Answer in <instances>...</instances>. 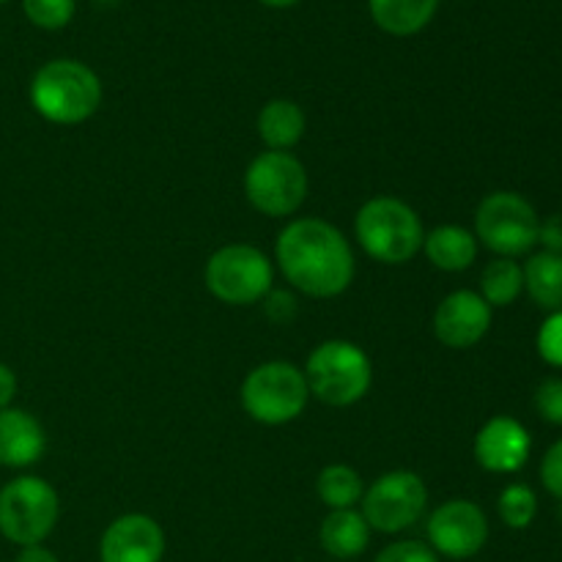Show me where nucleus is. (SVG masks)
Returning a JSON list of instances; mask_svg holds the SVG:
<instances>
[{
    "label": "nucleus",
    "mask_w": 562,
    "mask_h": 562,
    "mask_svg": "<svg viewBox=\"0 0 562 562\" xmlns=\"http://www.w3.org/2000/svg\"><path fill=\"white\" fill-rule=\"evenodd\" d=\"M283 278L313 300L340 296L355 280V252L333 223L302 217L285 225L274 245Z\"/></svg>",
    "instance_id": "obj_1"
},
{
    "label": "nucleus",
    "mask_w": 562,
    "mask_h": 562,
    "mask_svg": "<svg viewBox=\"0 0 562 562\" xmlns=\"http://www.w3.org/2000/svg\"><path fill=\"white\" fill-rule=\"evenodd\" d=\"M31 104L49 124H82L102 104V80L82 60H49L33 75Z\"/></svg>",
    "instance_id": "obj_2"
},
{
    "label": "nucleus",
    "mask_w": 562,
    "mask_h": 562,
    "mask_svg": "<svg viewBox=\"0 0 562 562\" xmlns=\"http://www.w3.org/2000/svg\"><path fill=\"white\" fill-rule=\"evenodd\" d=\"M355 234L373 261L390 263V267L412 261L423 250V239H426L415 209L390 195L362 203L355 220Z\"/></svg>",
    "instance_id": "obj_3"
},
{
    "label": "nucleus",
    "mask_w": 562,
    "mask_h": 562,
    "mask_svg": "<svg viewBox=\"0 0 562 562\" xmlns=\"http://www.w3.org/2000/svg\"><path fill=\"white\" fill-rule=\"evenodd\" d=\"M305 382L311 395L327 406H351L371 390L373 366L366 351L349 340H327L307 357Z\"/></svg>",
    "instance_id": "obj_4"
},
{
    "label": "nucleus",
    "mask_w": 562,
    "mask_h": 562,
    "mask_svg": "<svg viewBox=\"0 0 562 562\" xmlns=\"http://www.w3.org/2000/svg\"><path fill=\"white\" fill-rule=\"evenodd\" d=\"M60 516L58 492L36 475H22L0 488V536L16 547H38Z\"/></svg>",
    "instance_id": "obj_5"
},
{
    "label": "nucleus",
    "mask_w": 562,
    "mask_h": 562,
    "mask_svg": "<svg viewBox=\"0 0 562 562\" xmlns=\"http://www.w3.org/2000/svg\"><path fill=\"white\" fill-rule=\"evenodd\" d=\"M311 390L305 373L285 360L263 362L241 384V406L261 426H285L305 412Z\"/></svg>",
    "instance_id": "obj_6"
},
{
    "label": "nucleus",
    "mask_w": 562,
    "mask_h": 562,
    "mask_svg": "<svg viewBox=\"0 0 562 562\" xmlns=\"http://www.w3.org/2000/svg\"><path fill=\"white\" fill-rule=\"evenodd\" d=\"M203 283L225 305H256L272 291L274 267L258 247H220L203 269Z\"/></svg>",
    "instance_id": "obj_7"
},
{
    "label": "nucleus",
    "mask_w": 562,
    "mask_h": 562,
    "mask_svg": "<svg viewBox=\"0 0 562 562\" xmlns=\"http://www.w3.org/2000/svg\"><path fill=\"white\" fill-rule=\"evenodd\" d=\"M245 195L267 217H289L307 198V170L294 154L263 151L247 165Z\"/></svg>",
    "instance_id": "obj_8"
},
{
    "label": "nucleus",
    "mask_w": 562,
    "mask_h": 562,
    "mask_svg": "<svg viewBox=\"0 0 562 562\" xmlns=\"http://www.w3.org/2000/svg\"><path fill=\"white\" fill-rule=\"evenodd\" d=\"M536 209L519 192H492L481 201L475 212V239L499 258H516L538 245Z\"/></svg>",
    "instance_id": "obj_9"
},
{
    "label": "nucleus",
    "mask_w": 562,
    "mask_h": 562,
    "mask_svg": "<svg viewBox=\"0 0 562 562\" xmlns=\"http://www.w3.org/2000/svg\"><path fill=\"white\" fill-rule=\"evenodd\" d=\"M426 503L428 488L423 477L415 475V472L395 470L376 477L366 488L360 514L366 516L371 530L395 536V532L409 530L412 525L420 521V516L426 514Z\"/></svg>",
    "instance_id": "obj_10"
},
{
    "label": "nucleus",
    "mask_w": 562,
    "mask_h": 562,
    "mask_svg": "<svg viewBox=\"0 0 562 562\" xmlns=\"http://www.w3.org/2000/svg\"><path fill=\"white\" fill-rule=\"evenodd\" d=\"M428 543L437 554L467 560L488 541L486 514L470 499H448L428 516Z\"/></svg>",
    "instance_id": "obj_11"
},
{
    "label": "nucleus",
    "mask_w": 562,
    "mask_h": 562,
    "mask_svg": "<svg viewBox=\"0 0 562 562\" xmlns=\"http://www.w3.org/2000/svg\"><path fill=\"white\" fill-rule=\"evenodd\" d=\"M492 327V305L477 291H453L434 311V335L448 349H472Z\"/></svg>",
    "instance_id": "obj_12"
},
{
    "label": "nucleus",
    "mask_w": 562,
    "mask_h": 562,
    "mask_svg": "<svg viewBox=\"0 0 562 562\" xmlns=\"http://www.w3.org/2000/svg\"><path fill=\"white\" fill-rule=\"evenodd\" d=\"M162 558L165 532L146 514L119 516L99 541L102 562H162Z\"/></svg>",
    "instance_id": "obj_13"
},
{
    "label": "nucleus",
    "mask_w": 562,
    "mask_h": 562,
    "mask_svg": "<svg viewBox=\"0 0 562 562\" xmlns=\"http://www.w3.org/2000/svg\"><path fill=\"white\" fill-rule=\"evenodd\" d=\"M530 434L514 417H492L475 437V459L483 470L510 475L530 459Z\"/></svg>",
    "instance_id": "obj_14"
},
{
    "label": "nucleus",
    "mask_w": 562,
    "mask_h": 562,
    "mask_svg": "<svg viewBox=\"0 0 562 562\" xmlns=\"http://www.w3.org/2000/svg\"><path fill=\"white\" fill-rule=\"evenodd\" d=\"M47 450L44 426L25 409L0 412V467L25 470L33 467Z\"/></svg>",
    "instance_id": "obj_15"
},
{
    "label": "nucleus",
    "mask_w": 562,
    "mask_h": 562,
    "mask_svg": "<svg viewBox=\"0 0 562 562\" xmlns=\"http://www.w3.org/2000/svg\"><path fill=\"white\" fill-rule=\"evenodd\" d=\"M318 541L322 549L335 560H355L360 558L371 541V527L366 516L355 508L329 510L318 527Z\"/></svg>",
    "instance_id": "obj_16"
},
{
    "label": "nucleus",
    "mask_w": 562,
    "mask_h": 562,
    "mask_svg": "<svg viewBox=\"0 0 562 562\" xmlns=\"http://www.w3.org/2000/svg\"><path fill=\"white\" fill-rule=\"evenodd\" d=\"M423 252L442 272H464L477 258V239L461 225H439L423 239Z\"/></svg>",
    "instance_id": "obj_17"
},
{
    "label": "nucleus",
    "mask_w": 562,
    "mask_h": 562,
    "mask_svg": "<svg viewBox=\"0 0 562 562\" xmlns=\"http://www.w3.org/2000/svg\"><path fill=\"white\" fill-rule=\"evenodd\" d=\"M305 110L291 99H272L258 113V135L269 151H289L305 137Z\"/></svg>",
    "instance_id": "obj_18"
},
{
    "label": "nucleus",
    "mask_w": 562,
    "mask_h": 562,
    "mask_svg": "<svg viewBox=\"0 0 562 562\" xmlns=\"http://www.w3.org/2000/svg\"><path fill=\"white\" fill-rule=\"evenodd\" d=\"M373 22L390 36H415L439 9V0H368Z\"/></svg>",
    "instance_id": "obj_19"
},
{
    "label": "nucleus",
    "mask_w": 562,
    "mask_h": 562,
    "mask_svg": "<svg viewBox=\"0 0 562 562\" xmlns=\"http://www.w3.org/2000/svg\"><path fill=\"white\" fill-rule=\"evenodd\" d=\"M525 289L538 307L543 311H562V256L538 252L525 263Z\"/></svg>",
    "instance_id": "obj_20"
},
{
    "label": "nucleus",
    "mask_w": 562,
    "mask_h": 562,
    "mask_svg": "<svg viewBox=\"0 0 562 562\" xmlns=\"http://www.w3.org/2000/svg\"><path fill=\"white\" fill-rule=\"evenodd\" d=\"M316 494L329 510H346L355 508L357 503H362L366 483H362L360 472L351 470V467L329 464L318 472Z\"/></svg>",
    "instance_id": "obj_21"
},
{
    "label": "nucleus",
    "mask_w": 562,
    "mask_h": 562,
    "mask_svg": "<svg viewBox=\"0 0 562 562\" xmlns=\"http://www.w3.org/2000/svg\"><path fill=\"white\" fill-rule=\"evenodd\" d=\"M525 291V272L514 258H497L481 274V296L492 307H508Z\"/></svg>",
    "instance_id": "obj_22"
},
{
    "label": "nucleus",
    "mask_w": 562,
    "mask_h": 562,
    "mask_svg": "<svg viewBox=\"0 0 562 562\" xmlns=\"http://www.w3.org/2000/svg\"><path fill=\"white\" fill-rule=\"evenodd\" d=\"M497 508L510 530H527L538 514L536 492L530 486H525V483H514V486H508L499 494Z\"/></svg>",
    "instance_id": "obj_23"
},
{
    "label": "nucleus",
    "mask_w": 562,
    "mask_h": 562,
    "mask_svg": "<svg viewBox=\"0 0 562 562\" xmlns=\"http://www.w3.org/2000/svg\"><path fill=\"white\" fill-rule=\"evenodd\" d=\"M75 0H22V11L27 20L42 31H60L75 16Z\"/></svg>",
    "instance_id": "obj_24"
},
{
    "label": "nucleus",
    "mask_w": 562,
    "mask_h": 562,
    "mask_svg": "<svg viewBox=\"0 0 562 562\" xmlns=\"http://www.w3.org/2000/svg\"><path fill=\"white\" fill-rule=\"evenodd\" d=\"M538 355L549 362V366L562 368V311L552 313L543 322L541 333H538Z\"/></svg>",
    "instance_id": "obj_25"
},
{
    "label": "nucleus",
    "mask_w": 562,
    "mask_h": 562,
    "mask_svg": "<svg viewBox=\"0 0 562 562\" xmlns=\"http://www.w3.org/2000/svg\"><path fill=\"white\" fill-rule=\"evenodd\" d=\"M536 409L552 426H562V379H547L536 390Z\"/></svg>",
    "instance_id": "obj_26"
},
{
    "label": "nucleus",
    "mask_w": 562,
    "mask_h": 562,
    "mask_svg": "<svg viewBox=\"0 0 562 562\" xmlns=\"http://www.w3.org/2000/svg\"><path fill=\"white\" fill-rule=\"evenodd\" d=\"M373 562H439L437 552L423 541H398L376 554Z\"/></svg>",
    "instance_id": "obj_27"
},
{
    "label": "nucleus",
    "mask_w": 562,
    "mask_h": 562,
    "mask_svg": "<svg viewBox=\"0 0 562 562\" xmlns=\"http://www.w3.org/2000/svg\"><path fill=\"white\" fill-rule=\"evenodd\" d=\"M263 313H267V318L272 324H291L296 318V313H300V305H296V296L289 294V291H269L267 296H263Z\"/></svg>",
    "instance_id": "obj_28"
},
{
    "label": "nucleus",
    "mask_w": 562,
    "mask_h": 562,
    "mask_svg": "<svg viewBox=\"0 0 562 562\" xmlns=\"http://www.w3.org/2000/svg\"><path fill=\"white\" fill-rule=\"evenodd\" d=\"M541 481L552 497L562 499V439L547 450L541 464Z\"/></svg>",
    "instance_id": "obj_29"
},
{
    "label": "nucleus",
    "mask_w": 562,
    "mask_h": 562,
    "mask_svg": "<svg viewBox=\"0 0 562 562\" xmlns=\"http://www.w3.org/2000/svg\"><path fill=\"white\" fill-rule=\"evenodd\" d=\"M538 241L547 247V252H554V256H562V214H552L541 223L538 228Z\"/></svg>",
    "instance_id": "obj_30"
},
{
    "label": "nucleus",
    "mask_w": 562,
    "mask_h": 562,
    "mask_svg": "<svg viewBox=\"0 0 562 562\" xmlns=\"http://www.w3.org/2000/svg\"><path fill=\"white\" fill-rule=\"evenodd\" d=\"M16 395V376L5 362H0V412L9 409Z\"/></svg>",
    "instance_id": "obj_31"
},
{
    "label": "nucleus",
    "mask_w": 562,
    "mask_h": 562,
    "mask_svg": "<svg viewBox=\"0 0 562 562\" xmlns=\"http://www.w3.org/2000/svg\"><path fill=\"white\" fill-rule=\"evenodd\" d=\"M14 562H60V560L55 558L47 547H42V543H38V547H22Z\"/></svg>",
    "instance_id": "obj_32"
},
{
    "label": "nucleus",
    "mask_w": 562,
    "mask_h": 562,
    "mask_svg": "<svg viewBox=\"0 0 562 562\" xmlns=\"http://www.w3.org/2000/svg\"><path fill=\"white\" fill-rule=\"evenodd\" d=\"M258 3L269 5V9H289V5L300 3V0H258Z\"/></svg>",
    "instance_id": "obj_33"
},
{
    "label": "nucleus",
    "mask_w": 562,
    "mask_h": 562,
    "mask_svg": "<svg viewBox=\"0 0 562 562\" xmlns=\"http://www.w3.org/2000/svg\"><path fill=\"white\" fill-rule=\"evenodd\" d=\"M0 3H5V0H0Z\"/></svg>",
    "instance_id": "obj_34"
}]
</instances>
